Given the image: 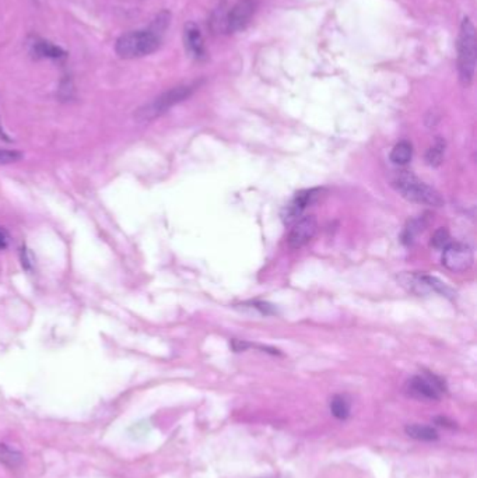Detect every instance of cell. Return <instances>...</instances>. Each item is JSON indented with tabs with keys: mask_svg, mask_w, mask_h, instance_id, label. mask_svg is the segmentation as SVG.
<instances>
[{
	"mask_svg": "<svg viewBox=\"0 0 477 478\" xmlns=\"http://www.w3.org/2000/svg\"><path fill=\"white\" fill-rule=\"evenodd\" d=\"M413 157V147L409 142L398 143L391 152V161L396 165H406Z\"/></svg>",
	"mask_w": 477,
	"mask_h": 478,
	"instance_id": "15",
	"label": "cell"
},
{
	"mask_svg": "<svg viewBox=\"0 0 477 478\" xmlns=\"http://www.w3.org/2000/svg\"><path fill=\"white\" fill-rule=\"evenodd\" d=\"M195 90H196V84H184V86L174 87V89L162 93L157 98H155L152 103L140 106L135 112V119L139 123H149V122L159 118L161 115H164L172 106H175L176 104L185 101L186 98H189L193 94Z\"/></svg>",
	"mask_w": 477,
	"mask_h": 478,
	"instance_id": "3",
	"label": "cell"
},
{
	"mask_svg": "<svg viewBox=\"0 0 477 478\" xmlns=\"http://www.w3.org/2000/svg\"><path fill=\"white\" fill-rule=\"evenodd\" d=\"M252 344H249L248 341H244V340H231V348L235 351V353H241V351H245L247 348H249Z\"/></svg>",
	"mask_w": 477,
	"mask_h": 478,
	"instance_id": "20",
	"label": "cell"
},
{
	"mask_svg": "<svg viewBox=\"0 0 477 478\" xmlns=\"http://www.w3.org/2000/svg\"><path fill=\"white\" fill-rule=\"evenodd\" d=\"M392 186L406 200L430 207H441L444 199L438 190L420 181L409 171H400L392 181Z\"/></svg>",
	"mask_w": 477,
	"mask_h": 478,
	"instance_id": "1",
	"label": "cell"
},
{
	"mask_svg": "<svg viewBox=\"0 0 477 478\" xmlns=\"http://www.w3.org/2000/svg\"><path fill=\"white\" fill-rule=\"evenodd\" d=\"M448 244H449V232L445 228L437 229L431 238V246L437 249H444Z\"/></svg>",
	"mask_w": 477,
	"mask_h": 478,
	"instance_id": "18",
	"label": "cell"
},
{
	"mask_svg": "<svg viewBox=\"0 0 477 478\" xmlns=\"http://www.w3.org/2000/svg\"><path fill=\"white\" fill-rule=\"evenodd\" d=\"M473 265V251L461 242L448 244L442 252V266L454 273H464Z\"/></svg>",
	"mask_w": 477,
	"mask_h": 478,
	"instance_id": "6",
	"label": "cell"
},
{
	"mask_svg": "<svg viewBox=\"0 0 477 478\" xmlns=\"http://www.w3.org/2000/svg\"><path fill=\"white\" fill-rule=\"evenodd\" d=\"M24 456L20 450L7 443H0V465L9 469H18L23 465Z\"/></svg>",
	"mask_w": 477,
	"mask_h": 478,
	"instance_id": "12",
	"label": "cell"
},
{
	"mask_svg": "<svg viewBox=\"0 0 477 478\" xmlns=\"http://www.w3.org/2000/svg\"><path fill=\"white\" fill-rule=\"evenodd\" d=\"M405 392L408 396L417 400L437 402L447 393V385L437 375L425 372L410 377L406 383Z\"/></svg>",
	"mask_w": 477,
	"mask_h": 478,
	"instance_id": "5",
	"label": "cell"
},
{
	"mask_svg": "<svg viewBox=\"0 0 477 478\" xmlns=\"http://www.w3.org/2000/svg\"><path fill=\"white\" fill-rule=\"evenodd\" d=\"M425 225H427V221H425V217L422 218H415L412 221H409L406 229H405V234H403V241L405 244H412L413 239L425 231Z\"/></svg>",
	"mask_w": 477,
	"mask_h": 478,
	"instance_id": "17",
	"label": "cell"
},
{
	"mask_svg": "<svg viewBox=\"0 0 477 478\" xmlns=\"http://www.w3.org/2000/svg\"><path fill=\"white\" fill-rule=\"evenodd\" d=\"M9 244V234L6 232V229L0 228V249H4Z\"/></svg>",
	"mask_w": 477,
	"mask_h": 478,
	"instance_id": "22",
	"label": "cell"
},
{
	"mask_svg": "<svg viewBox=\"0 0 477 478\" xmlns=\"http://www.w3.org/2000/svg\"><path fill=\"white\" fill-rule=\"evenodd\" d=\"M330 413L333 417H336L337 420H347L350 417V411H352V404L350 400L344 396V394H336L332 397L330 400Z\"/></svg>",
	"mask_w": 477,
	"mask_h": 478,
	"instance_id": "13",
	"label": "cell"
},
{
	"mask_svg": "<svg viewBox=\"0 0 477 478\" xmlns=\"http://www.w3.org/2000/svg\"><path fill=\"white\" fill-rule=\"evenodd\" d=\"M258 3L257 0H240L228 13L225 20V27L228 33H238L247 28V25L251 23L255 11H257Z\"/></svg>",
	"mask_w": 477,
	"mask_h": 478,
	"instance_id": "7",
	"label": "cell"
},
{
	"mask_svg": "<svg viewBox=\"0 0 477 478\" xmlns=\"http://www.w3.org/2000/svg\"><path fill=\"white\" fill-rule=\"evenodd\" d=\"M445 140L441 137H437L435 144L432 147H430L425 153V161L430 166H439L442 164L444 159V154H445Z\"/></svg>",
	"mask_w": 477,
	"mask_h": 478,
	"instance_id": "16",
	"label": "cell"
},
{
	"mask_svg": "<svg viewBox=\"0 0 477 478\" xmlns=\"http://www.w3.org/2000/svg\"><path fill=\"white\" fill-rule=\"evenodd\" d=\"M31 47H33V52L35 53L37 56H41V57L59 59V57L64 56V52L59 47L53 45L48 41H44V40H35L31 44Z\"/></svg>",
	"mask_w": 477,
	"mask_h": 478,
	"instance_id": "14",
	"label": "cell"
},
{
	"mask_svg": "<svg viewBox=\"0 0 477 478\" xmlns=\"http://www.w3.org/2000/svg\"><path fill=\"white\" fill-rule=\"evenodd\" d=\"M434 423L437 425H439V426H445V428H455V426H456L454 421H449L447 417H437V419L434 420Z\"/></svg>",
	"mask_w": 477,
	"mask_h": 478,
	"instance_id": "21",
	"label": "cell"
},
{
	"mask_svg": "<svg viewBox=\"0 0 477 478\" xmlns=\"http://www.w3.org/2000/svg\"><path fill=\"white\" fill-rule=\"evenodd\" d=\"M21 159H23V154L17 150L0 149V165H9V164L17 162Z\"/></svg>",
	"mask_w": 477,
	"mask_h": 478,
	"instance_id": "19",
	"label": "cell"
},
{
	"mask_svg": "<svg viewBox=\"0 0 477 478\" xmlns=\"http://www.w3.org/2000/svg\"><path fill=\"white\" fill-rule=\"evenodd\" d=\"M318 231V222L314 215H305L300 220H297L288 234V245L293 249L303 248L307 245L317 234Z\"/></svg>",
	"mask_w": 477,
	"mask_h": 478,
	"instance_id": "8",
	"label": "cell"
},
{
	"mask_svg": "<svg viewBox=\"0 0 477 478\" xmlns=\"http://www.w3.org/2000/svg\"><path fill=\"white\" fill-rule=\"evenodd\" d=\"M477 40L473 23L466 17L461 24L458 41V72L464 86L473 81L476 70Z\"/></svg>",
	"mask_w": 477,
	"mask_h": 478,
	"instance_id": "2",
	"label": "cell"
},
{
	"mask_svg": "<svg viewBox=\"0 0 477 478\" xmlns=\"http://www.w3.org/2000/svg\"><path fill=\"white\" fill-rule=\"evenodd\" d=\"M185 47L191 56H193L198 60H202L206 57V48H205V41L201 34V30L198 28L196 24L189 23L185 27Z\"/></svg>",
	"mask_w": 477,
	"mask_h": 478,
	"instance_id": "10",
	"label": "cell"
},
{
	"mask_svg": "<svg viewBox=\"0 0 477 478\" xmlns=\"http://www.w3.org/2000/svg\"><path fill=\"white\" fill-rule=\"evenodd\" d=\"M319 189H307L298 192L291 203L284 209L283 220L286 224H291L293 221L298 220V215L304 212L318 196Z\"/></svg>",
	"mask_w": 477,
	"mask_h": 478,
	"instance_id": "9",
	"label": "cell"
},
{
	"mask_svg": "<svg viewBox=\"0 0 477 478\" xmlns=\"http://www.w3.org/2000/svg\"><path fill=\"white\" fill-rule=\"evenodd\" d=\"M405 432L408 436L422 440V442H434L439 438L438 431L430 425L410 424L406 425Z\"/></svg>",
	"mask_w": 477,
	"mask_h": 478,
	"instance_id": "11",
	"label": "cell"
},
{
	"mask_svg": "<svg viewBox=\"0 0 477 478\" xmlns=\"http://www.w3.org/2000/svg\"><path fill=\"white\" fill-rule=\"evenodd\" d=\"M161 38L155 30L132 31L123 34L115 45V51L122 59H136L156 52L159 48Z\"/></svg>",
	"mask_w": 477,
	"mask_h": 478,
	"instance_id": "4",
	"label": "cell"
}]
</instances>
